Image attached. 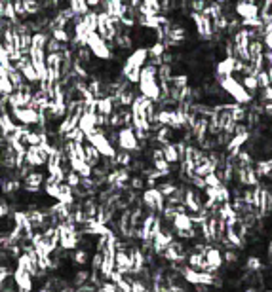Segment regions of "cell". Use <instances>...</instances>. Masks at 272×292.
<instances>
[{"mask_svg":"<svg viewBox=\"0 0 272 292\" xmlns=\"http://www.w3.org/2000/svg\"><path fill=\"white\" fill-rule=\"evenodd\" d=\"M68 169L74 171L76 175H80V179H90L91 177V167L84 159H78V157L68 159Z\"/></svg>","mask_w":272,"mask_h":292,"instance_id":"5bb4252c","label":"cell"},{"mask_svg":"<svg viewBox=\"0 0 272 292\" xmlns=\"http://www.w3.org/2000/svg\"><path fill=\"white\" fill-rule=\"evenodd\" d=\"M240 84L244 86V90L250 91V93L259 90V82H257V76H255V74H244V78H242Z\"/></svg>","mask_w":272,"mask_h":292,"instance_id":"4316f807","label":"cell"},{"mask_svg":"<svg viewBox=\"0 0 272 292\" xmlns=\"http://www.w3.org/2000/svg\"><path fill=\"white\" fill-rule=\"evenodd\" d=\"M147 61H149V49H147L145 46H139V47H136V49L124 59L122 72H126V70H130V68H143L147 65Z\"/></svg>","mask_w":272,"mask_h":292,"instance_id":"8992f818","label":"cell"},{"mask_svg":"<svg viewBox=\"0 0 272 292\" xmlns=\"http://www.w3.org/2000/svg\"><path fill=\"white\" fill-rule=\"evenodd\" d=\"M70 262L74 264V266H86L88 262H90V252L86 250V248H74L72 252H70Z\"/></svg>","mask_w":272,"mask_h":292,"instance_id":"44dd1931","label":"cell"},{"mask_svg":"<svg viewBox=\"0 0 272 292\" xmlns=\"http://www.w3.org/2000/svg\"><path fill=\"white\" fill-rule=\"evenodd\" d=\"M257 82H259V88H269V86H272L271 82V76H269V70L267 68H263V70H259L257 74Z\"/></svg>","mask_w":272,"mask_h":292,"instance_id":"4dcf8cb0","label":"cell"},{"mask_svg":"<svg viewBox=\"0 0 272 292\" xmlns=\"http://www.w3.org/2000/svg\"><path fill=\"white\" fill-rule=\"evenodd\" d=\"M190 17H192V21H194V27H196V32L200 34V38H204V40H207V38H211L213 36V25H211V19L207 17V15H204L202 12H192L190 14Z\"/></svg>","mask_w":272,"mask_h":292,"instance_id":"9c48e42d","label":"cell"},{"mask_svg":"<svg viewBox=\"0 0 272 292\" xmlns=\"http://www.w3.org/2000/svg\"><path fill=\"white\" fill-rule=\"evenodd\" d=\"M234 63H236V59H234V57H228V55L217 63L215 72H217L219 80H223V78H227V76H234Z\"/></svg>","mask_w":272,"mask_h":292,"instance_id":"2e32d148","label":"cell"},{"mask_svg":"<svg viewBox=\"0 0 272 292\" xmlns=\"http://www.w3.org/2000/svg\"><path fill=\"white\" fill-rule=\"evenodd\" d=\"M141 201L145 207H149L151 209V213H162L164 211V207H166V198L162 196L158 192V188L156 186H153V188H145L143 190V194H141Z\"/></svg>","mask_w":272,"mask_h":292,"instance_id":"5b68a950","label":"cell"},{"mask_svg":"<svg viewBox=\"0 0 272 292\" xmlns=\"http://www.w3.org/2000/svg\"><path fill=\"white\" fill-rule=\"evenodd\" d=\"M10 116L17 125L34 127L38 123V112L33 108H10Z\"/></svg>","mask_w":272,"mask_h":292,"instance_id":"ba28073f","label":"cell"},{"mask_svg":"<svg viewBox=\"0 0 272 292\" xmlns=\"http://www.w3.org/2000/svg\"><path fill=\"white\" fill-rule=\"evenodd\" d=\"M234 14L240 17V19H250V17H257L261 15V10L255 2H246V0H240L236 2L234 6Z\"/></svg>","mask_w":272,"mask_h":292,"instance_id":"7c38bea8","label":"cell"},{"mask_svg":"<svg viewBox=\"0 0 272 292\" xmlns=\"http://www.w3.org/2000/svg\"><path fill=\"white\" fill-rule=\"evenodd\" d=\"M25 163L31 165L33 169H40V167H46L48 156H46V152L40 146H27V150H25Z\"/></svg>","mask_w":272,"mask_h":292,"instance_id":"8fae6325","label":"cell"},{"mask_svg":"<svg viewBox=\"0 0 272 292\" xmlns=\"http://www.w3.org/2000/svg\"><path fill=\"white\" fill-rule=\"evenodd\" d=\"M246 268H248V271H259L263 268V264H261V260L257 256H250L248 262H246Z\"/></svg>","mask_w":272,"mask_h":292,"instance_id":"836d02e7","label":"cell"},{"mask_svg":"<svg viewBox=\"0 0 272 292\" xmlns=\"http://www.w3.org/2000/svg\"><path fill=\"white\" fill-rule=\"evenodd\" d=\"M101 159H103V157L99 156V152L91 146L90 142H84V161L90 165L91 169H93V167H97V165L101 163Z\"/></svg>","mask_w":272,"mask_h":292,"instance_id":"ffe728a7","label":"cell"},{"mask_svg":"<svg viewBox=\"0 0 272 292\" xmlns=\"http://www.w3.org/2000/svg\"><path fill=\"white\" fill-rule=\"evenodd\" d=\"M116 148L124 150V152H130V154L136 152V150H141L139 148V140L136 137V129L132 125L116 129Z\"/></svg>","mask_w":272,"mask_h":292,"instance_id":"7a4b0ae2","label":"cell"},{"mask_svg":"<svg viewBox=\"0 0 272 292\" xmlns=\"http://www.w3.org/2000/svg\"><path fill=\"white\" fill-rule=\"evenodd\" d=\"M114 112V105L111 97H99L95 101V114H101V116H111Z\"/></svg>","mask_w":272,"mask_h":292,"instance_id":"d6986e66","label":"cell"},{"mask_svg":"<svg viewBox=\"0 0 272 292\" xmlns=\"http://www.w3.org/2000/svg\"><path fill=\"white\" fill-rule=\"evenodd\" d=\"M160 148H162L164 159H166L170 165H173V163H179V161H181V152H179V148H177V144H175V142L162 144Z\"/></svg>","mask_w":272,"mask_h":292,"instance_id":"e0dca14e","label":"cell"},{"mask_svg":"<svg viewBox=\"0 0 272 292\" xmlns=\"http://www.w3.org/2000/svg\"><path fill=\"white\" fill-rule=\"evenodd\" d=\"M113 161H114V167H116V165H118V167H130V165H132V161H134V156H132L130 152L116 150Z\"/></svg>","mask_w":272,"mask_h":292,"instance_id":"d4e9b609","label":"cell"},{"mask_svg":"<svg viewBox=\"0 0 272 292\" xmlns=\"http://www.w3.org/2000/svg\"><path fill=\"white\" fill-rule=\"evenodd\" d=\"M187 264L188 268L196 271H205V260H204V254H198V252H190L188 258H187Z\"/></svg>","mask_w":272,"mask_h":292,"instance_id":"603a6c76","label":"cell"},{"mask_svg":"<svg viewBox=\"0 0 272 292\" xmlns=\"http://www.w3.org/2000/svg\"><path fill=\"white\" fill-rule=\"evenodd\" d=\"M90 262H91V270L99 271L101 262H103V254L101 252H93V256H90Z\"/></svg>","mask_w":272,"mask_h":292,"instance_id":"e575fe53","label":"cell"},{"mask_svg":"<svg viewBox=\"0 0 272 292\" xmlns=\"http://www.w3.org/2000/svg\"><path fill=\"white\" fill-rule=\"evenodd\" d=\"M238 175H240V182L244 186H255L257 184V175H255V171L251 167H240Z\"/></svg>","mask_w":272,"mask_h":292,"instance_id":"cb8c5ba5","label":"cell"},{"mask_svg":"<svg viewBox=\"0 0 272 292\" xmlns=\"http://www.w3.org/2000/svg\"><path fill=\"white\" fill-rule=\"evenodd\" d=\"M90 273L91 271L88 270H80L74 271L72 273V285L70 287H74V289H78V287H82V285H88V279H90Z\"/></svg>","mask_w":272,"mask_h":292,"instance_id":"484cf974","label":"cell"},{"mask_svg":"<svg viewBox=\"0 0 272 292\" xmlns=\"http://www.w3.org/2000/svg\"><path fill=\"white\" fill-rule=\"evenodd\" d=\"M156 188H158V192L164 196V198L173 196V194H175V190H177V186H175L173 182H160V184H156Z\"/></svg>","mask_w":272,"mask_h":292,"instance_id":"83f0119b","label":"cell"},{"mask_svg":"<svg viewBox=\"0 0 272 292\" xmlns=\"http://www.w3.org/2000/svg\"><path fill=\"white\" fill-rule=\"evenodd\" d=\"M219 86H221V90L225 91L228 97H232V101L236 105L244 107V105H250L251 101H253V95H251L250 91L244 90V86L234 76H227V78L219 80Z\"/></svg>","mask_w":272,"mask_h":292,"instance_id":"6da1fadb","label":"cell"},{"mask_svg":"<svg viewBox=\"0 0 272 292\" xmlns=\"http://www.w3.org/2000/svg\"><path fill=\"white\" fill-rule=\"evenodd\" d=\"M86 142H90L91 146L99 152V156L101 157H107V159H113L114 154H116V146H114L113 142L107 138V137L103 135L99 129L95 131V133H91V135H86Z\"/></svg>","mask_w":272,"mask_h":292,"instance_id":"277c9868","label":"cell"},{"mask_svg":"<svg viewBox=\"0 0 272 292\" xmlns=\"http://www.w3.org/2000/svg\"><path fill=\"white\" fill-rule=\"evenodd\" d=\"M67 4H68V10H70L74 15L84 17V15L90 12V8H88L86 0H67Z\"/></svg>","mask_w":272,"mask_h":292,"instance_id":"7402d4cb","label":"cell"},{"mask_svg":"<svg viewBox=\"0 0 272 292\" xmlns=\"http://www.w3.org/2000/svg\"><path fill=\"white\" fill-rule=\"evenodd\" d=\"M261 101L267 105V103H272V86L269 88H263V93H261Z\"/></svg>","mask_w":272,"mask_h":292,"instance_id":"d590c367","label":"cell"},{"mask_svg":"<svg viewBox=\"0 0 272 292\" xmlns=\"http://www.w3.org/2000/svg\"><path fill=\"white\" fill-rule=\"evenodd\" d=\"M80 175H76L74 171H70L68 169L67 171V175H65V184L67 186H70V188H76V186H80Z\"/></svg>","mask_w":272,"mask_h":292,"instance_id":"1f68e13d","label":"cell"},{"mask_svg":"<svg viewBox=\"0 0 272 292\" xmlns=\"http://www.w3.org/2000/svg\"><path fill=\"white\" fill-rule=\"evenodd\" d=\"M204 182H205V188H221V186H223V180L217 177V173H215V171H213V173H209V175H205Z\"/></svg>","mask_w":272,"mask_h":292,"instance_id":"f1b7e54d","label":"cell"},{"mask_svg":"<svg viewBox=\"0 0 272 292\" xmlns=\"http://www.w3.org/2000/svg\"><path fill=\"white\" fill-rule=\"evenodd\" d=\"M223 260H227V264H232V262H236V260H238V254H236L232 248H228L227 252L223 254Z\"/></svg>","mask_w":272,"mask_h":292,"instance_id":"8d00e7d4","label":"cell"},{"mask_svg":"<svg viewBox=\"0 0 272 292\" xmlns=\"http://www.w3.org/2000/svg\"><path fill=\"white\" fill-rule=\"evenodd\" d=\"M171 226H173V230H175L177 233H179V231H188V230L194 228L192 218H190L188 213H179V215H175V216L171 218Z\"/></svg>","mask_w":272,"mask_h":292,"instance_id":"9a60e30c","label":"cell"},{"mask_svg":"<svg viewBox=\"0 0 272 292\" xmlns=\"http://www.w3.org/2000/svg\"><path fill=\"white\" fill-rule=\"evenodd\" d=\"M269 161H271V165H272V159H269Z\"/></svg>","mask_w":272,"mask_h":292,"instance_id":"74e56055","label":"cell"},{"mask_svg":"<svg viewBox=\"0 0 272 292\" xmlns=\"http://www.w3.org/2000/svg\"><path fill=\"white\" fill-rule=\"evenodd\" d=\"M145 177H141V175H136V177H132L130 179V188L134 190V192H139V190H145Z\"/></svg>","mask_w":272,"mask_h":292,"instance_id":"d6a6232c","label":"cell"},{"mask_svg":"<svg viewBox=\"0 0 272 292\" xmlns=\"http://www.w3.org/2000/svg\"><path fill=\"white\" fill-rule=\"evenodd\" d=\"M204 260H205V271L209 273H215L223 268L225 260H223V252L221 248L217 247H207L204 252Z\"/></svg>","mask_w":272,"mask_h":292,"instance_id":"30bf717a","label":"cell"},{"mask_svg":"<svg viewBox=\"0 0 272 292\" xmlns=\"http://www.w3.org/2000/svg\"><path fill=\"white\" fill-rule=\"evenodd\" d=\"M12 93H14V86L10 84V80L4 72V74H0V95H12Z\"/></svg>","mask_w":272,"mask_h":292,"instance_id":"f546056e","label":"cell"},{"mask_svg":"<svg viewBox=\"0 0 272 292\" xmlns=\"http://www.w3.org/2000/svg\"><path fill=\"white\" fill-rule=\"evenodd\" d=\"M86 47L90 49L91 57H95V59H99V61H111V59H113V51H111L109 44H107L97 32H91L90 36H88Z\"/></svg>","mask_w":272,"mask_h":292,"instance_id":"3957f363","label":"cell"},{"mask_svg":"<svg viewBox=\"0 0 272 292\" xmlns=\"http://www.w3.org/2000/svg\"><path fill=\"white\" fill-rule=\"evenodd\" d=\"M248 138H250V133H248V131H246V133H236V135H232L227 144V150L232 156H236V154L242 150V146L248 142Z\"/></svg>","mask_w":272,"mask_h":292,"instance_id":"ac0fdd59","label":"cell"},{"mask_svg":"<svg viewBox=\"0 0 272 292\" xmlns=\"http://www.w3.org/2000/svg\"><path fill=\"white\" fill-rule=\"evenodd\" d=\"M12 281L17 292H33L34 289V279L29 271L21 270V268H14L12 271Z\"/></svg>","mask_w":272,"mask_h":292,"instance_id":"52a82bcc","label":"cell"},{"mask_svg":"<svg viewBox=\"0 0 272 292\" xmlns=\"http://www.w3.org/2000/svg\"><path fill=\"white\" fill-rule=\"evenodd\" d=\"M183 207L185 211H190V213H200L202 211V205L198 200V194L192 190V188H183Z\"/></svg>","mask_w":272,"mask_h":292,"instance_id":"4fadbf2b","label":"cell"}]
</instances>
